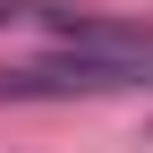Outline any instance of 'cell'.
Returning <instances> with one entry per match:
<instances>
[{
	"label": "cell",
	"mask_w": 153,
	"mask_h": 153,
	"mask_svg": "<svg viewBox=\"0 0 153 153\" xmlns=\"http://www.w3.org/2000/svg\"><path fill=\"white\" fill-rule=\"evenodd\" d=\"M76 94H153V60H85V51H60V60L0 68V102H76Z\"/></svg>",
	"instance_id": "obj_1"
},
{
	"label": "cell",
	"mask_w": 153,
	"mask_h": 153,
	"mask_svg": "<svg viewBox=\"0 0 153 153\" xmlns=\"http://www.w3.org/2000/svg\"><path fill=\"white\" fill-rule=\"evenodd\" d=\"M51 34H60V51H85V60H153V26L145 17H94V9H68V0H43Z\"/></svg>",
	"instance_id": "obj_2"
},
{
	"label": "cell",
	"mask_w": 153,
	"mask_h": 153,
	"mask_svg": "<svg viewBox=\"0 0 153 153\" xmlns=\"http://www.w3.org/2000/svg\"><path fill=\"white\" fill-rule=\"evenodd\" d=\"M43 0H0V26H17V17H34Z\"/></svg>",
	"instance_id": "obj_3"
}]
</instances>
